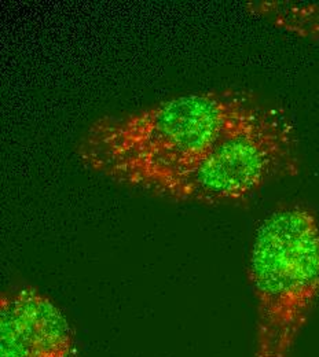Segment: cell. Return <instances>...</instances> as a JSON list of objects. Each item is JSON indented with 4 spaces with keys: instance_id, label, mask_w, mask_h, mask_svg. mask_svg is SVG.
I'll return each mask as SVG.
<instances>
[{
    "instance_id": "obj_1",
    "label": "cell",
    "mask_w": 319,
    "mask_h": 357,
    "mask_svg": "<svg viewBox=\"0 0 319 357\" xmlns=\"http://www.w3.org/2000/svg\"><path fill=\"white\" fill-rule=\"evenodd\" d=\"M265 100L237 87L184 92L149 106L92 120L76 143L89 171L150 192L197 161Z\"/></svg>"
},
{
    "instance_id": "obj_2",
    "label": "cell",
    "mask_w": 319,
    "mask_h": 357,
    "mask_svg": "<svg viewBox=\"0 0 319 357\" xmlns=\"http://www.w3.org/2000/svg\"><path fill=\"white\" fill-rule=\"evenodd\" d=\"M248 273L256 301L253 357H290L319 303V220L310 205L281 202L266 215Z\"/></svg>"
},
{
    "instance_id": "obj_5",
    "label": "cell",
    "mask_w": 319,
    "mask_h": 357,
    "mask_svg": "<svg viewBox=\"0 0 319 357\" xmlns=\"http://www.w3.org/2000/svg\"><path fill=\"white\" fill-rule=\"evenodd\" d=\"M245 7L275 28L319 47V1L256 0Z\"/></svg>"
},
{
    "instance_id": "obj_3",
    "label": "cell",
    "mask_w": 319,
    "mask_h": 357,
    "mask_svg": "<svg viewBox=\"0 0 319 357\" xmlns=\"http://www.w3.org/2000/svg\"><path fill=\"white\" fill-rule=\"evenodd\" d=\"M302 162L292 116L281 105L265 100L188 168L149 194L207 206L239 205L274 181L297 176Z\"/></svg>"
},
{
    "instance_id": "obj_4",
    "label": "cell",
    "mask_w": 319,
    "mask_h": 357,
    "mask_svg": "<svg viewBox=\"0 0 319 357\" xmlns=\"http://www.w3.org/2000/svg\"><path fill=\"white\" fill-rule=\"evenodd\" d=\"M0 357H82L68 316L38 287L22 283L0 297Z\"/></svg>"
}]
</instances>
